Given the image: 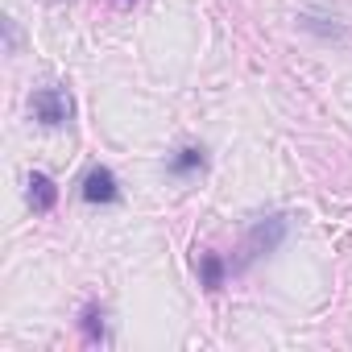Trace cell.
Returning <instances> with one entry per match:
<instances>
[{"label":"cell","mask_w":352,"mask_h":352,"mask_svg":"<svg viewBox=\"0 0 352 352\" xmlns=\"http://www.w3.org/2000/svg\"><path fill=\"white\" fill-rule=\"evenodd\" d=\"M286 236H290V220L286 216H261V220H253V228L245 232V245H241V257L232 261V270H249L253 261H261V257H270V253H278L282 245H286Z\"/></svg>","instance_id":"6da1fadb"},{"label":"cell","mask_w":352,"mask_h":352,"mask_svg":"<svg viewBox=\"0 0 352 352\" xmlns=\"http://www.w3.org/2000/svg\"><path fill=\"white\" fill-rule=\"evenodd\" d=\"M79 331H83L87 344H108V311H104V302H83Z\"/></svg>","instance_id":"8992f818"},{"label":"cell","mask_w":352,"mask_h":352,"mask_svg":"<svg viewBox=\"0 0 352 352\" xmlns=\"http://www.w3.org/2000/svg\"><path fill=\"white\" fill-rule=\"evenodd\" d=\"M204 166H208V149L204 145H183V149H174L170 162H166V170L174 174V179H191V174H199Z\"/></svg>","instance_id":"5b68a950"},{"label":"cell","mask_w":352,"mask_h":352,"mask_svg":"<svg viewBox=\"0 0 352 352\" xmlns=\"http://www.w3.org/2000/svg\"><path fill=\"white\" fill-rule=\"evenodd\" d=\"M30 112L38 116V124L63 129V124L75 116V104H71V96H67L63 87H38V91L30 96Z\"/></svg>","instance_id":"7a4b0ae2"},{"label":"cell","mask_w":352,"mask_h":352,"mask_svg":"<svg viewBox=\"0 0 352 352\" xmlns=\"http://www.w3.org/2000/svg\"><path fill=\"white\" fill-rule=\"evenodd\" d=\"M298 30L315 34L319 42H348V21L327 13V9H302L298 13Z\"/></svg>","instance_id":"3957f363"},{"label":"cell","mask_w":352,"mask_h":352,"mask_svg":"<svg viewBox=\"0 0 352 352\" xmlns=\"http://www.w3.org/2000/svg\"><path fill=\"white\" fill-rule=\"evenodd\" d=\"M54 204H58L54 179H50V174H42V170H34V174H30V208L46 216V212H54Z\"/></svg>","instance_id":"52a82bcc"},{"label":"cell","mask_w":352,"mask_h":352,"mask_svg":"<svg viewBox=\"0 0 352 352\" xmlns=\"http://www.w3.org/2000/svg\"><path fill=\"white\" fill-rule=\"evenodd\" d=\"M79 195L87 204H120V183H116V174L108 166H91L83 174V183H79Z\"/></svg>","instance_id":"277c9868"},{"label":"cell","mask_w":352,"mask_h":352,"mask_svg":"<svg viewBox=\"0 0 352 352\" xmlns=\"http://www.w3.org/2000/svg\"><path fill=\"white\" fill-rule=\"evenodd\" d=\"M5 46H9V54H17V21L13 17H5Z\"/></svg>","instance_id":"9c48e42d"},{"label":"cell","mask_w":352,"mask_h":352,"mask_svg":"<svg viewBox=\"0 0 352 352\" xmlns=\"http://www.w3.org/2000/svg\"><path fill=\"white\" fill-rule=\"evenodd\" d=\"M195 270H199V282H204L208 290H220L224 278H228V261H224L220 253H212V249L195 253Z\"/></svg>","instance_id":"ba28073f"}]
</instances>
